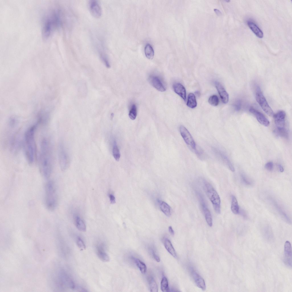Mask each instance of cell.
<instances>
[{"label":"cell","instance_id":"obj_39","mask_svg":"<svg viewBox=\"0 0 292 292\" xmlns=\"http://www.w3.org/2000/svg\"><path fill=\"white\" fill-rule=\"evenodd\" d=\"M198 148V149H197L196 147V148L194 150V151L196 155L200 158L202 159L205 157V154L204 152L201 149L199 148Z\"/></svg>","mask_w":292,"mask_h":292},{"label":"cell","instance_id":"obj_36","mask_svg":"<svg viewBox=\"0 0 292 292\" xmlns=\"http://www.w3.org/2000/svg\"><path fill=\"white\" fill-rule=\"evenodd\" d=\"M241 179L243 182L247 185H251L252 182L251 180L245 174H241Z\"/></svg>","mask_w":292,"mask_h":292},{"label":"cell","instance_id":"obj_14","mask_svg":"<svg viewBox=\"0 0 292 292\" xmlns=\"http://www.w3.org/2000/svg\"><path fill=\"white\" fill-rule=\"evenodd\" d=\"M249 111L255 116L257 121L260 124L266 127L269 125V121L261 113L252 107L250 108Z\"/></svg>","mask_w":292,"mask_h":292},{"label":"cell","instance_id":"obj_10","mask_svg":"<svg viewBox=\"0 0 292 292\" xmlns=\"http://www.w3.org/2000/svg\"><path fill=\"white\" fill-rule=\"evenodd\" d=\"M181 135L186 144L191 148L194 150L196 146L195 142L190 133L184 126L181 125L179 127Z\"/></svg>","mask_w":292,"mask_h":292},{"label":"cell","instance_id":"obj_30","mask_svg":"<svg viewBox=\"0 0 292 292\" xmlns=\"http://www.w3.org/2000/svg\"><path fill=\"white\" fill-rule=\"evenodd\" d=\"M161 289L164 292H168L169 291V288L168 280L165 277H163L161 283Z\"/></svg>","mask_w":292,"mask_h":292},{"label":"cell","instance_id":"obj_45","mask_svg":"<svg viewBox=\"0 0 292 292\" xmlns=\"http://www.w3.org/2000/svg\"><path fill=\"white\" fill-rule=\"evenodd\" d=\"M278 167L279 169V171L281 172H282L283 171L284 169L283 166L281 164H279L278 165Z\"/></svg>","mask_w":292,"mask_h":292},{"label":"cell","instance_id":"obj_41","mask_svg":"<svg viewBox=\"0 0 292 292\" xmlns=\"http://www.w3.org/2000/svg\"><path fill=\"white\" fill-rule=\"evenodd\" d=\"M265 167L267 170L271 171L273 168V163L272 162H269L266 163L265 165Z\"/></svg>","mask_w":292,"mask_h":292},{"label":"cell","instance_id":"obj_24","mask_svg":"<svg viewBox=\"0 0 292 292\" xmlns=\"http://www.w3.org/2000/svg\"><path fill=\"white\" fill-rule=\"evenodd\" d=\"M160 208L161 211L167 216H170L171 214L170 206L165 202L158 200Z\"/></svg>","mask_w":292,"mask_h":292},{"label":"cell","instance_id":"obj_20","mask_svg":"<svg viewBox=\"0 0 292 292\" xmlns=\"http://www.w3.org/2000/svg\"><path fill=\"white\" fill-rule=\"evenodd\" d=\"M173 87L174 92L185 101L186 92L184 86L180 83H176L173 84Z\"/></svg>","mask_w":292,"mask_h":292},{"label":"cell","instance_id":"obj_3","mask_svg":"<svg viewBox=\"0 0 292 292\" xmlns=\"http://www.w3.org/2000/svg\"><path fill=\"white\" fill-rule=\"evenodd\" d=\"M39 120L29 128L25 132L24 137V146L25 154L28 163L30 164L34 162L36 151L35 134Z\"/></svg>","mask_w":292,"mask_h":292},{"label":"cell","instance_id":"obj_11","mask_svg":"<svg viewBox=\"0 0 292 292\" xmlns=\"http://www.w3.org/2000/svg\"><path fill=\"white\" fill-rule=\"evenodd\" d=\"M215 155L221 161L225 164L232 171H234V166L226 154L220 149L215 148H212Z\"/></svg>","mask_w":292,"mask_h":292},{"label":"cell","instance_id":"obj_38","mask_svg":"<svg viewBox=\"0 0 292 292\" xmlns=\"http://www.w3.org/2000/svg\"><path fill=\"white\" fill-rule=\"evenodd\" d=\"M242 105V102L239 99L236 100L233 104L234 109L236 111H239L240 110L241 108Z\"/></svg>","mask_w":292,"mask_h":292},{"label":"cell","instance_id":"obj_7","mask_svg":"<svg viewBox=\"0 0 292 292\" xmlns=\"http://www.w3.org/2000/svg\"><path fill=\"white\" fill-rule=\"evenodd\" d=\"M256 98L262 109L267 114L270 116H273V110L269 105L259 87L258 86L256 87Z\"/></svg>","mask_w":292,"mask_h":292},{"label":"cell","instance_id":"obj_5","mask_svg":"<svg viewBox=\"0 0 292 292\" xmlns=\"http://www.w3.org/2000/svg\"><path fill=\"white\" fill-rule=\"evenodd\" d=\"M204 188L211 202L215 212L220 213V199L216 191L211 184L206 180H204Z\"/></svg>","mask_w":292,"mask_h":292},{"label":"cell","instance_id":"obj_31","mask_svg":"<svg viewBox=\"0 0 292 292\" xmlns=\"http://www.w3.org/2000/svg\"><path fill=\"white\" fill-rule=\"evenodd\" d=\"M275 133L278 136L285 138H287L288 137V132L285 127L276 128Z\"/></svg>","mask_w":292,"mask_h":292},{"label":"cell","instance_id":"obj_27","mask_svg":"<svg viewBox=\"0 0 292 292\" xmlns=\"http://www.w3.org/2000/svg\"><path fill=\"white\" fill-rule=\"evenodd\" d=\"M187 105L188 106L192 108H194L196 107L197 102L195 96L193 94L190 93L189 94Z\"/></svg>","mask_w":292,"mask_h":292},{"label":"cell","instance_id":"obj_6","mask_svg":"<svg viewBox=\"0 0 292 292\" xmlns=\"http://www.w3.org/2000/svg\"><path fill=\"white\" fill-rule=\"evenodd\" d=\"M93 42L99 56L107 68L110 67L108 57L106 52L104 42L99 36H94Z\"/></svg>","mask_w":292,"mask_h":292},{"label":"cell","instance_id":"obj_37","mask_svg":"<svg viewBox=\"0 0 292 292\" xmlns=\"http://www.w3.org/2000/svg\"><path fill=\"white\" fill-rule=\"evenodd\" d=\"M76 244L79 247L81 250H83L86 248V246L84 242L80 237H78L76 240Z\"/></svg>","mask_w":292,"mask_h":292},{"label":"cell","instance_id":"obj_18","mask_svg":"<svg viewBox=\"0 0 292 292\" xmlns=\"http://www.w3.org/2000/svg\"><path fill=\"white\" fill-rule=\"evenodd\" d=\"M215 84L222 102L224 104L227 103L229 100V95L228 93L220 83L216 82Z\"/></svg>","mask_w":292,"mask_h":292},{"label":"cell","instance_id":"obj_2","mask_svg":"<svg viewBox=\"0 0 292 292\" xmlns=\"http://www.w3.org/2000/svg\"><path fill=\"white\" fill-rule=\"evenodd\" d=\"M62 24L61 13L58 9H52L49 11L44 17L42 26V35L44 39H48Z\"/></svg>","mask_w":292,"mask_h":292},{"label":"cell","instance_id":"obj_35","mask_svg":"<svg viewBox=\"0 0 292 292\" xmlns=\"http://www.w3.org/2000/svg\"><path fill=\"white\" fill-rule=\"evenodd\" d=\"M208 102L209 103L212 105L216 106L219 104V100L216 95H213L210 97Z\"/></svg>","mask_w":292,"mask_h":292},{"label":"cell","instance_id":"obj_16","mask_svg":"<svg viewBox=\"0 0 292 292\" xmlns=\"http://www.w3.org/2000/svg\"><path fill=\"white\" fill-rule=\"evenodd\" d=\"M191 273L192 278L196 286L202 290L206 289V285L203 278L196 271L191 269Z\"/></svg>","mask_w":292,"mask_h":292},{"label":"cell","instance_id":"obj_25","mask_svg":"<svg viewBox=\"0 0 292 292\" xmlns=\"http://www.w3.org/2000/svg\"><path fill=\"white\" fill-rule=\"evenodd\" d=\"M164 246L168 252L173 257H177L175 251L170 241L167 238H166L164 241Z\"/></svg>","mask_w":292,"mask_h":292},{"label":"cell","instance_id":"obj_29","mask_svg":"<svg viewBox=\"0 0 292 292\" xmlns=\"http://www.w3.org/2000/svg\"><path fill=\"white\" fill-rule=\"evenodd\" d=\"M112 153L113 157L115 159L116 161H118L120 158V154L119 150L115 141H113Z\"/></svg>","mask_w":292,"mask_h":292},{"label":"cell","instance_id":"obj_34","mask_svg":"<svg viewBox=\"0 0 292 292\" xmlns=\"http://www.w3.org/2000/svg\"><path fill=\"white\" fill-rule=\"evenodd\" d=\"M137 115V107L135 104H133L132 105L129 111V116L131 119L133 120L136 118Z\"/></svg>","mask_w":292,"mask_h":292},{"label":"cell","instance_id":"obj_28","mask_svg":"<svg viewBox=\"0 0 292 292\" xmlns=\"http://www.w3.org/2000/svg\"><path fill=\"white\" fill-rule=\"evenodd\" d=\"M145 52L146 56L149 59H152L154 56V51L153 49L149 44H147L145 48Z\"/></svg>","mask_w":292,"mask_h":292},{"label":"cell","instance_id":"obj_15","mask_svg":"<svg viewBox=\"0 0 292 292\" xmlns=\"http://www.w3.org/2000/svg\"><path fill=\"white\" fill-rule=\"evenodd\" d=\"M285 113L283 110L278 111L274 115V122L276 128L285 127Z\"/></svg>","mask_w":292,"mask_h":292},{"label":"cell","instance_id":"obj_13","mask_svg":"<svg viewBox=\"0 0 292 292\" xmlns=\"http://www.w3.org/2000/svg\"><path fill=\"white\" fill-rule=\"evenodd\" d=\"M284 263L287 266L291 267L292 262V253L290 242L286 241L284 245Z\"/></svg>","mask_w":292,"mask_h":292},{"label":"cell","instance_id":"obj_33","mask_svg":"<svg viewBox=\"0 0 292 292\" xmlns=\"http://www.w3.org/2000/svg\"><path fill=\"white\" fill-rule=\"evenodd\" d=\"M149 284L150 291L152 292H157L158 291L157 285L154 278L151 277L149 279Z\"/></svg>","mask_w":292,"mask_h":292},{"label":"cell","instance_id":"obj_43","mask_svg":"<svg viewBox=\"0 0 292 292\" xmlns=\"http://www.w3.org/2000/svg\"><path fill=\"white\" fill-rule=\"evenodd\" d=\"M152 253L153 256L156 261L157 262H159L160 261V259L159 257L157 254H156L153 251H152Z\"/></svg>","mask_w":292,"mask_h":292},{"label":"cell","instance_id":"obj_42","mask_svg":"<svg viewBox=\"0 0 292 292\" xmlns=\"http://www.w3.org/2000/svg\"><path fill=\"white\" fill-rule=\"evenodd\" d=\"M109 196L111 203L112 204L115 203V196L111 194H109Z\"/></svg>","mask_w":292,"mask_h":292},{"label":"cell","instance_id":"obj_8","mask_svg":"<svg viewBox=\"0 0 292 292\" xmlns=\"http://www.w3.org/2000/svg\"><path fill=\"white\" fill-rule=\"evenodd\" d=\"M59 164L61 170L64 171L68 169L70 164L69 155L64 145L60 143L58 148Z\"/></svg>","mask_w":292,"mask_h":292},{"label":"cell","instance_id":"obj_40","mask_svg":"<svg viewBox=\"0 0 292 292\" xmlns=\"http://www.w3.org/2000/svg\"><path fill=\"white\" fill-rule=\"evenodd\" d=\"M9 127L12 128L15 127L17 124L16 120L15 118H11L9 122Z\"/></svg>","mask_w":292,"mask_h":292},{"label":"cell","instance_id":"obj_9","mask_svg":"<svg viewBox=\"0 0 292 292\" xmlns=\"http://www.w3.org/2000/svg\"><path fill=\"white\" fill-rule=\"evenodd\" d=\"M200 201V205L204 213L205 218L208 226L211 227L212 225V220L210 211L208 208L204 197L199 191L196 192Z\"/></svg>","mask_w":292,"mask_h":292},{"label":"cell","instance_id":"obj_23","mask_svg":"<svg viewBox=\"0 0 292 292\" xmlns=\"http://www.w3.org/2000/svg\"><path fill=\"white\" fill-rule=\"evenodd\" d=\"M74 221L77 228L80 231L84 232L86 229V226L83 220L78 215L74 217Z\"/></svg>","mask_w":292,"mask_h":292},{"label":"cell","instance_id":"obj_17","mask_svg":"<svg viewBox=\"0 0 292 292\" xmlns=\"http://www.w3.org/2000/svg\"><path fill=\"white\" fill-rule=\"evenodd\" d=\"M149 80L152 86L158 91L163 92L166 90L165 87L158 77L151 76L149 77Z\"/></svg>","mask_w":292,"mask_h":292},{"label":"cell","instance_id":"obj_32","mask_svg":"<svg viewBox=\"0 0 292 292\" xmlns=\"http://www.w3.org/2000/svg\"><path fill=\"white\" fill-rule=\"evenodd\" d=\"M134 260L137 265L141 272L143 274L145 273L147 270L146 266L145 264L139 259H135Z\"/></svg>","mask_w":292,"mask_h":292},{"label":"cell","instance_id":"obj_22","mask_svg":"<svg viewBox=\"0 0 292 292\" xmlns=\"http://www.w3.org/2000/svg\"><path fill=\"white\" fill-rule=\"evenodd\" d=\"M247 23L250 29L257 37L260 38L263 37V32L255 23L250 21H248Z\"/></svg>","mask_w":292,"mask_h":292},{"label":"cell","instance_id":"obj_19","mask_svg":"<svg viewBox=\"0 0 292 292\" xmlns=\"http://www.w3.org/2000/svg\"><path fill=\"white\" fill-rule=\"evenodd\" d=\"M104 246L102 244L98 245L96 248V253L101 260L104 262H108L110 260V258L105 251Z\"/></svg>","mask_w":292,"mask_h":292},{"label":"cell","instance_id":"obj_12","mask_svg":"<svg viewBox=\"0 0 292 292\" xmlns=\"http://www.w3.org/2000/svg\"><path fill=\"white\" fill-rule=\"evenodd\" d=\"M88 7L92 15L96 18H99L102 16V10L101 7L98 1L91 0L89 1Z\"/></svg>","mask_w":292,"mask_h":292},{"label":"cell","instance_id":"obj_46","mask_svg":"<svg viewBox=\"0 0 292 292\" xmlns=\"http://www.w3.org/2000/svg\"><path fill=\"white\" fill-rule=\"evenodd\" d=\"M113 115H114V114H113V113H111V119H113Z\"/></svg>","mask_w":292,"mask_h":292},{"label":"cell","instance_id":"obj_21","mask_svg":"<svg viewBox=\"0 0 292 292\" xmlns=\"http://www.w3.org/2000/svg\"><path fill=\"white\" fill-rule=\"evenodd\" d=\"M272 202L276 210L279 213L282 218L287 223L290 224L291 223V220L285 212L283 210L278 203L273 199L272 200Z\"/></svg>","mask_w":292,"mask_h":292},{"label":"cell","instance_id":"obj_4","mask_svg":"<svg viewBox=\"0 0 292 292\" xmlns=\"http://www.w3.org/2000/svg\"><path fill=\"white\" fill-rule=\"evenodd\" d=\"M45 204L47 209L52 211L56 208L57 204V197L56 188L53 181H48L45 187Z\"/></svg>","mask_w":292,"mask_h":292},{"label":"cell","instance_id":"obj_26","mask_svg":"<svg viewBox=\"0 0 292 292\" xmlns=\"http://www.w3.org/2000/svg\"><path fill=\"white\" fill-rule=\"evenodd\" d=\"M231 209L232 212L235 214H237L239 213L240 208L238 201L236 197L233 195L232 196Z\"/></svg>","mask_w":292,"mask_h":292},{"label":"cell","instance_id":"obj_44","mask_svg":"<svg viewBox=\"0 0 292 292\" xmlns=\"http://www.w3.org/2000/svg\"><path fill=\"white\" fill-rule=\"evenodd\" d=\"M169 231L171 235H174V232L171 226H170L169 227Z\"/></svg>","mask_w":292,"mask_h":292},{"label":"cell","instance_id":"obj_1","mask_svg":"<svg viewBox=\"0 0 292 292\" xmlns=\"http://www.w3.org/2000/svg\"><path fill=\"white\" fill-rule=\"evenodd\" d=\"M47 139L43 138L40 143L39 166L40 173L44 177L47 179L52 171L53 159L51 147Z\"/></svg>","mask_w":292,"mask_h":292}]
</instances>
